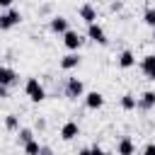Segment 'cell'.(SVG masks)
I'll use <instances>...</instances> for the list:
<instances>
[{"label":"cell","instance_id":"2","mask_svg":"<svg viewBox=\"0 0 155 155\" xmlns=\"http://www.w3.org/2000/svg\"><path fill=\"white\" fill-rule=\"evenodd\" d=\"M22 22V15H19V10H12V7H7L2 15H0V31H10L12 27H17Z\"/></svg>","mask_w":155,"mask_h":155},{"label":"cell","instance_id":"28","mask_svg":"<svg viewBox=\"0 0 155 155\" xmlns=\"http://www.w3.org/2000/svg\"><path fill=\"white\" fill-rule=\"evenodd\" d=\"M153 41H155V29H153Z\"/></svg>","mask_w":155,"mask_h":155},{"label":"cell","instance_id":"4","mask_svg":"<svg viewBox=\"0 0 155 155\" xmlns=\"http://www.w3.org/2000/svg\"><path fill=\"white\" fill-rule=\"evenodd\" d=\"M87 39L94 41V44H99V46H104V44H107V31H104V27H102L99 22L87 24Z\"/></svg>","mask_w":155,"mask_h":155},{"label":"cell","instance_id":"27","mask_svg":"<svg viewBox=\"0 0 155 155\" xmlns=\"http://www.w3.org/2000/svg\"><path fill=\"white\" fill-rule=\"evenodd\" d=\"M78 155H92V150L90 148H82V150H78Z\"/></svg>","mask_w":155,"mask_h":155},{"label":"cell","instance_id":"20","mask_svg":"<svg viewBox=\"0 0 155 155\" xmlns=\"http://www.w3.org/2000/svg\"><path fill=\"white\" fill-rule=\"evenodd\" d=\"M39 140H29V143H24V155H39Z\"/></svg>","mask_w":155,"mask_h":155},{"label":"cell","instance_id":"24","mask_svg":"<svg viewBox=\"0 0 155 155\" xmlns=\"http://www.w3.org/2000/svg\"><path fill=\"white\" fill-rule=\"evenodd\" d=\"M39 155H53V150H51L48 145H41V148H39Z\"/></svg>","mask_w":155,"mask_h":155},{"label":"cell","instance_id":"16","mask_svg":"<svg viewBox=\"0 0 155 155\" xmlns=\"http://www.w3.org/2000/svg\"><path fill=\"white\" fill-rule=\"evenodd\" d=\"M136 107H138V97H136V94H131V92L121 94V109H124V111H133Z\"/></svg>","mask_w":155,"mask_h":155},{"label":"cell","instance_id":"12","mask_svg":"<svg viewBox=\"0 0 155 155\" xmlns=\"http://www.w3.org/2000/svg\"><path fill=\"white\" fill-rule=\"evenodd\" d=\"M116 153H119V155H136V143H133V138H131V136H124V138L119 140V145H116Z\"/></svg>","mask_w":155,"mask_h":155},{"label":"cell","instance_id":"8","mask_svg":"<svg viewBox=\"0 0 155 155\" xmlns=\"http://www.w3.org/2000/svg\"><path fill=\"white\" fill-rule=\"evenodd\" d=\"M85 107H87V109H102V107H104V94L97 92V90L87 92V94H85Z\"/></svg>","mask_w":155,"mask_h":155},{"label":"cell","instance_id":"7","mask_svg":"<svg viewBox=\"0 0 155 155\" xmlns=\"http://www.w3.org/2000/svg\"><path fill=\"white\" fill-rule=\"evenodd\" d=\"M80 136V126H78V121H65L63 126H61V138L68 143V140H75Z\"/></svg>","mask_w":155,"mask_h":155},{"label":"cell","instance_id":"5","mask_svg":"<svg viewBox=\"0 0 155 155\" xmlns=\"http://www.w3.org/2000/svg\"><path fill=\"white\" fill-rule=\"evenodd\" d=\"M82 34L80 31H75V29H68V31H63V46L68 48V51H78L80 46H82Z\"/></svg>","mask_w":155,"mask_h":155},{"label":"cell","instance_id":"15","mask_svg":"<svg viewBox=\"0 0 155 155\" xmlns=\"http://www.w3.org/2000/svg\"><path fill=\"white\" fill-rule=\"evenodd\" d=\"M116 63H119V68H124V70H128V68H133L136 65V56H133V51H121L119 53V58H116Z\"/></svg>","mask_w":155,"mask_h":155},{"label":"cell","instance_id":"11","mask_svg":"<svg viewBox=\"0 0 155 155\" xmlns=\"http://www.w3.org/2000/svg\"><path fill=\"white\" fill-rule=\"evenodd\" d=\"M48 29H51L53 34H63V31H68L70 27H68V19H65L63 15H56V17H51V22H48Z\"/></svg>","mask_w":155,"mask_h":155},{"label":"cell","instance_id":"19","mask_svg":"<svg viewBox=\"0 0 155 155\" xmlns=\"http://www.w3.org/2000/svg\"><path fill=\"white\" fill-rule=\"evenodd\" d=\"M143 22H145L150 29H155V7H148V10L143 12Z\"/></svg>","mask_w":155,"mask_h":155},{"label":"cell","instance_id":"13","mask_svg":"<svg viewBox=\"0 0 155 155\" xmlns=\"http://www.w3.org/2000/svg\"><path fill=\"white\" fill-rule=\"evenodd\" d=\"M78 15H80V19H82V22H87V24L97 22V10H94V5H90V2H85V5L78 10Z\"/></svg>","mask_w":155,"mask_h":155},{"label":"cell","instance_id":"17","mask_svg":"<svg viewBox=\"0 0 155 155\" xmlns=\"http://www.w3.org/2000/svg\"><path fill=\"white\" fill-rule=\"evenodd\" d=\"M5 128H7V131H17V128H19V119H17L15 114H7V116H5Z\"/></svg>","mask_w":155,"mask_h":155},{"label":"cell","instance_id":"10","mask_svg":"<svg viewBox=\"0 0 155 155\" xmlns=\"http://www.w3.org/2000/svg\"><path fill=\"white\" fill-rule=\"evenodd\" d=\"M136 109H140V111H150V109H155V92H153V90L143 92V94L138 97V107H136Z\"/></svg>","mask_w":155,"mask_h":155},{"label":"cell","instance_id":"3","mask_svg":"<svg viewBox=\"0 0 155 155\" xmlns=\"http://www.w3.org/2000/svg\"><path fill=\"white\" fill-rule=\"evenodd\" d=\"M65 97H68V99L85 97V85H82L80 78H68V82H65Z\"/></svg>","mask_w":155,"mask_h":155},{"label":"cell","instance_id":"14","mask_svg":"<svg viewBox=\"0 0 155 155\" xmlns=\"http://www.w3.org/2000/svg\"><path fill=\"white\" fill-rule=\"evenodd\" d=\"M80 61H82V58H80V53H78V51H70L68 56H63V58H61V68H63V70H73V68H78V65H80Z\"/></svg>","mask_w":155,"mask_h":155},{"label":"cell","instance_id":"26","mask_svg":"<svg viewBox=\"0 0 155 155\" xmlns=\"http://www.w3.org/2000/svg\"><path fill=\"white\" fill-rule=\"evenodd\" d=\"M12 2H15V0H0V7L7 10V7H12Z\"/></svg>","mask_w":155,"mask_h":155},{"label":"cell","instance_id":"22","mask_svg":"<svg viewBox=\"0 0 155 155\" xmlns=\"http://www.w3.org/2000/svg\"><path fill=\"white\" fill-rule=\"evenodd\" d=\"M140 155H155V143H148L145 148H143V153Z\"/></svg>","mask_w":155,"mask_h":155},{"label":"cell","instance_id":"1","mask_svg":"<svg viewBox=\"0 0 155 155\" xmlns=\"http://www.w3.org/2000/svg\"><path fill=\"white\" fill-rule=\"evenodd\" d=\"M24 92H27V97L31 99V102H44L46 99V90H44V85L36 80V78H29L27 82H24Z\"/></svg>","mask_w":155,"mask_h":155},{"label":"cell","instance_id":"6","mask_svg":"<svg viewBox=\"0 0 155 155\" xmlns=\"http://www.w3.org/2000/svg\"><path fill=\"white\" fill-rule=\"evenodd\" d=\"M17 82H19L17 70H15V68H10V65H0V85L12 87V85H17Z\"/></svg>","mask_w":155,"mask_h":155},{"label":"cell","instance_id":"18","mask_svg":"<svg viewBox=\"0 0 155 155\" xmlns=\"http://www.w3.org/2000/svg\"><path fill=\"white\" fill-rule=\"evenodd\" d=\"M17 140H19L22 145H24V143H29V140H34V131H31V128H19Z\"/></svg>","mask_w":155,"mask_h":155},{"label":"cell","instance_id":"23","mask_svg":"<svg viewBox=\"0 0 155 155\" xmlns=\"http://www.w3.org/2000/svg\"><path fill=\"white\" fill-rule=\"evenodd\" d=\"M7 97H10V87L0 85V99H7Z\"/></svg>","mask_w":155,"mask_h":155},{"label":"cell","instance_id":"9","mask_svg":"<svg viewBox=\"0 0 155 155\" xmlns=\"http://www.w3.org/2000/svg\"><path fill=\"white\" fill-rule=\"evenodd\" d=\"M140 70H143V75L148 80H155V56L153 53H148V56L140 58Z\"/></svg>","mask_w":155,"mask_h":155},{"label":"cell","instance_id":"21","mask_svg":"<svg viewBox=\"0 0 155 155\" xmlns=\"http://www.w3.org/2000/svg\"><path fill=\"white\" fill-rule=\"evenodd\" d=\"M90 150H92V155H109V153H107L102 145H97V143H94V145H90Z\"/></svg>","mask_w":155,"mask_h":155},{"label":"cell","instance_id":"25","mask_svg":"<svg viewBox=\"0 0 155 155\" xmlns=\"http://www.w3.org/2000/svg\"><path fill=\"white\" fill-rule=\"evenodd\" d=\"M121 7H124V5H121V2H119V0H116V2H111V5H109V10H111V12H119V10H121Z\"/></svg>","mask_w":155,"mask_h":155}]
</instances>
